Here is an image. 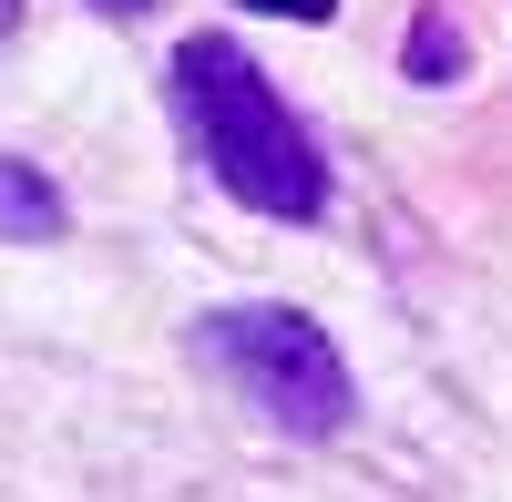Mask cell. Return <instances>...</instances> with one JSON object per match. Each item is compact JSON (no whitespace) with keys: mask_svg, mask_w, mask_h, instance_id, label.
<instances>
[{"mask_svg":"<svg viewBox=\"0 0 512 502\" xmlns=\"http://www.w3.org/2000/svg\"><path fill=\"white\" fill-rule=\"evenodd\" d=\"M175 123H185L205 175L246 216H277V226H318L328 216V154L308 144V123L287 113V93L226 31H185L175 41Z\"/></svg>","mask_w":512,"mask_h":502,"instance_id":"1","label":"cell"},{"mask_svg":"<svg viewBox=\"0 0 512 502\" xmlns=\"http://www.w3.org/2000/svg\"><path fill=\"white\" fill-rule=\"evenodd\" d=\"M195 349H205V369H216L226 390H246V400L267 410L277 431H297V441H338V431L359 421L349 359L328 349L318 318H297V308H277V298L216 308V318L195 328Z\"/></svg>","mask_w":512,"mask_h":502,"instance_id":"2","label":"cell"},{"mask_svg":"<svg viewBox=\"0 0 512 502\" xmlns=\"http://www.w3.org/2000/svg\"><path fill=\"white\" fill-rule=\"evenodd\" d=\"M62 236V185L41 164L0 154V246H52Z\"/></svg>","mask_w":512,"mask_h":502,"instance_id":"3","label":"cell"},{"mask_svg":"<svg viewBox=\"0 0 512 502\" xmlns=\"http://www.w3.org/2000/svg\"><path fill=\"white\" fill-rule=\"evenodd\" d=\"M461 62H472V52H461L451 11H420L410 41H400V72H410V82H461Z\"/></svg>","mask_w":512,"mask_h":502,"instance_id":"4","label":"cell"},{"mask_svg":"<svg viewBox=\"0 0 512 502\" xmlns=\"http://www.w3.org/2000/svg\"><path fill=\"white\" fill-rule=\"evenodd\" d=\"M236 11H267V21H308V31H328L338 0H236Z\"/></svg>","mask_w":512,"mask_h":502,"instance_id":"5","label":"cell"},{"mask_svg":"<svg viewBox=\"0 0 512 502\" xmlns=\"http://www.w3.org/2000/svg\"><path fill=\"white\" fill-rule=\"evenodd\" d=\"M93 11H113V21H134V11H154V0H93Z\"/></svg>","mask_w":512,"mask_h":502,"instance_id":"6","label":"cell"},{"mask_svg":"<svg viewBox=\"0 0 512 502\" xmlns=\"http://www.w3.org/2000/svg\"><path fill=\"white\" fill-rule=\"evenodd\" d=\"M11 31H21V0H0V41H11Z\"/></svg>","mask_w":512,"mask_h":502,"instance_id":"7","label":"cell"}]
</instances>
